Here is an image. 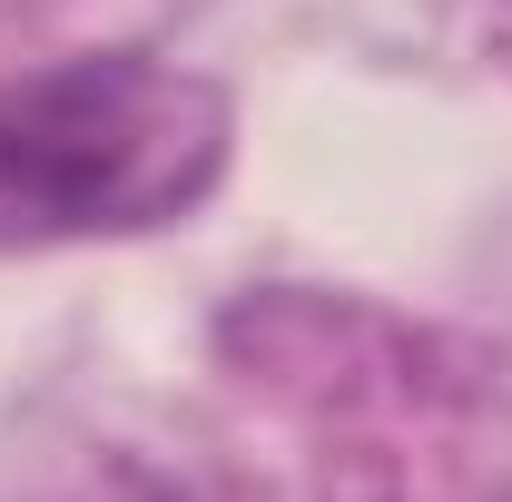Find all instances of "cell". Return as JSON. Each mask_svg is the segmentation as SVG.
Wrapping results in <instances>:
<instances>
[{
    "label": "cell",
    "instance_id": "6da1fadb",
    "mask_svg": "<svg viewBox=\"0 0 512 502\" xmlns=\"http://www.w3.org/2000/svg\"><path fill=\"white\" fill-rule=\"evenodd\" d=\"M227 148V109L138 50L60 60L0 89V247L178 217Z\"/></svg>",
    "mask_w": 512,
    "mask_h": 502
}]
</instances>
